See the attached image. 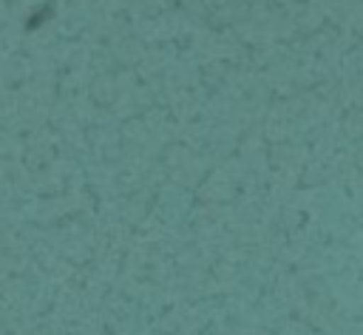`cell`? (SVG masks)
<instances>
[]
</instances>
